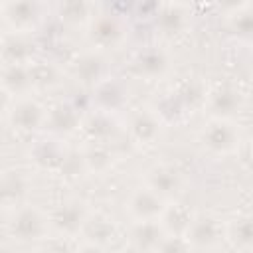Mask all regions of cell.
Instances as JSON below:
<instances>
[{"mask_svg": "<svg viewBox=\"0 0 253 253\" xmlns=\"http://www.w3.org/2000/svg\"><path fill=\"white\" fill-rule=\"evenodd\" d=\"M6 229H8V235L16 243H38V241H43L47 235H51L49 213L43 211L36 204L24 202V204L8 210Z\"/></svg>", "mask_w": 253, "mask_h": 253, "instance_id": "1", "label": "cell"}, {"mask_svg": "<svg viewBox=\"0 0 253 253\" xmlns=\"http://www.w3.org/2000/svg\"><path fill=\"white\" fill-rule=\"evenodd\" d=\"M128 34H130V28L126 18L113 12H99L91 22V26L85 30L89 49L101 51L105 55L109 51L121 49L126 43Z\"/></svg>", "mask_w": 253, "mask_h": 253, "instance_id": "2", "label": "cell"}, {"mask_svg": "<svg viewBox=\"0 0 253 253\" xmlns=\"http://www.w3.org/2000/svg\"><path fill=\"white\" fill-rule=\"evenodd\" d=\"M91 215H93V210L89 208V204L83 198H75V196L65 198L49 211L51 233H55L63 239L83 237Z\"/></svg>", "mask_w": 253, "mask_h": 253, "instance_id": "3", "label": "cell"}, {"mask_svg": "<svg viewBox=\"0 0 253 253\" xmlns=\"http://www.w3.org/2000/svg\"><path fill=\"white\" fill-rule=\"evenodd\" d=\"M243 130L235 119H208L200 130V142L210 154L229 156L241 146Z\"/></svg>", "mask_w": 253, "mask_h": 253, "instance_id": "4", "label": "cell"}, {"mask_svg": "<svg viewBox=\"0 0 253 253\" xmlns=\"http://www.w3.org/2000/svg\"><path fill=\"white\" fill-rule=\"evenodd\" d=\"M47 10L49 8L43 2H30V0L2 2L0 14H2L4 28L8 30L6 34H14V36L34 34L42 26Z\"/></svg>", "mask_w": 253, "mask_h": 253, "instance_id": "5", "label": "cell"}, {"mask_svg": "<svg viewBox=\"0 0 253 253\" xmlns=\"http://www.w3.org/2000/svg\"><path fill=\"white\" fill-rule=\"evenodd\" d=\"M8 123L18 132H38L45 128L47 123V107L40 103L34 95L12 99V103L6 107Z\"/></svg>", "mask_w": 253, "mask_h": 253, "instance_id": "6", "label": "cell"}, {"mask_svg": "<svg viewBox=\"0 0 253 253\" xmlns=\"http://www.w3.org/2000/svg\"><path fill=\"white\" fill-rule=\"evenodd\" d=\"M142 184L164 200L178 202V198L186 190V174L170 162H156L144 172Z\"/></svg>", "mask_w": 253, "mask_h": 253, "instance_id": "7", "label": "cell"}, {"mask_svg": "<svg viewBox=\"0 0 253 253\" xmlns=\"http://www.w3.org/2000/svg\"><path fill=\"white\" fill-rule=\"evenodd\" d=\"M172 202L164 200L148 186L134 188L125 200V211L132 221H162Z\"/></svg>", "mask_w": 253, "mask_h": 253, "instance_id": "8", "label": "cell"}, {"mask_svg": "<svg viewBox=\"0 0 253 253\" xmlns=\"http://www.w3.org/2000/svg\"><path fill=\"white\" fill-rule=\"evenodd\" d=\"M245 107V93L229 83L208 89L204 99V111L210 119H235Z\"/></svg>", "mask_w": 253, "mask_h": 253, "instance_id": "9", "label": "cell"}, {"mask_svg": "<svg viewBox=\"0 0 253 253\" xmlns=\"http://www.w3.org/2000/svg\"><path fill=\"white\" fill-rule=\"evenodd\" d=\"M130 71L138 79L160 81L172 71V55L164 47L148 45L134 53V57L130 59Z\"/></svg>", "mask_w": 253, "mask_h": 253, "instance_id": "10", "label": "cell"}, {"mask_svg": "<svg viewBox=\"0 0 253 253\" xmlns=\"http://www.w3.org/2000/svg\"><path fill=\"white\" fill-rule=\"evenodd\" d=\"M69 75L83 87L95 89L97 85H101L105 79L111 77L107 55L101 51H95V49L77 53L69 61Z\"/></svg>", "mask_w": 253, "mask_h": 253, "instance_id": "11", "label": "cell"}, {"mask_svg": "<svg viewBox=\"0 0 253 253\" xmlns=\"http://www.w3.org/2000/svg\"><path fill=\"white\" fill-rule=\"evenodd\" d=\"M125 126H126L130 140L136 146H152V144H156V140L162 134L164 121L160 119V115L154 109L140 107L126 115Z\"/></svg>", "mask_w": 253, "mask_h": 253, "instance_id": "12", "label": "cell"}, {"mask_svg": "<svg viewBox=\"0 0 253 253\" xmlns=\"http://www.w3.org/2000/svg\"><path fill=\"white\" fill-rule=\"evenodd\" d=\"M184 237L192 249H213L225 241V221L213 213H194Z\"/></svg>", "mask_w": 253, "mask_h": 253, "instance_id": "13", "label": "cell"}, {"mask_svg": "<svg viewBox=\"0 0 253 253\" xmlns=\"http://www.w3.org/2000/svg\"><path fill=\"white\" fill-rule=\"evenodd\" d=\"M192 6L184 2L158 4L154 14V26L164 38H180L192 28Z\"/></svg>", "mask_w": 253, "mask_h": 253, "instance_id": "14", "label": "cell"}, {"mask_svg": "<svg viewBox=\"0 0 253 253\" xmlns=\"http://www.w3.org/2000/svg\"><path fill=\"white\" fill-rule=\"evenodd\" d=\"M83 115L79 109L67 101H59L51 107H47V123L45 130H49L53 136H69L83 126Z\"/></svg>", "mask_w": 253, "mask_h": 253, "instance_id": "15", "label": "cell"}, {"mask_svg": "<svg viewBox=\"0 0 253 253\" xmlns=\"http://www.w3.org/2000/svg\"><path fill=\"white\" fill-rule=\"evenodd\" d=\"M32 158L43 170H61L67 162H71L77 156H73V152L67 148V144L61 136H51V138L38 140Z\"/></svg>", "mask_w": 253, "mask_h": 253, "instance_id": "16", "label": "cell"}, {"mask_svg": "<svg viewBox=\"0 0 253 253\" xmlns=\"http://www.w3.org/2000/svg\"><path fill=\"white\" fill-rule=\"evenodd\" d=\"M2 89L10 99L30 97L36 91L32 63L2 65Z\"/></svg>", "mask_w": 253, "mask_h": 253, "instance_id": "17", "label": "cell"}, {"mask_svg": "<svg viewBox=\"0 0 253 253\" xmlns=\"http://www.w3.org/2000/svg\"><path fill=\"white\" fill-rule=\"evenodd\" d=\"M93 91H95V95H93L95 109H99V111H105V113L115 115L117 111H121L123 107H126L128 89H126V85H125L121 79H117V77L105 79V81H103L101 85H97Z\"/></svg>", "mask_w": 253, "mask_h": 253, "instance_id": "18", "label": "cell"}, {"mask_svg": "<svg viewBox=\"0 0 253 253\" xmlns=\"http://www.w3.org/2000/svg\"><path fill=\"white\" fill-rule=\"evenodd\" d=\"M166 233L162 221H132L128 241L136 253H156Z\"/></svg>", "mask_w": 253, "mask_h": 253, "instance_id": "19", "label": "cell"}, {"mask_svg": "<svg viewBox=\"0 0 253 253\" xmlns=\"http://www.w3.org/2000/svg\"><path fill=\"white\" fill-rule=\"evenodd\" d=\"M97 14H99L97 12V4L85 2V0H71V2L55 4V16L67 28H83V30H87Z\"/></svg>", "mask_w": 253, "mask_h": 253, "instance_id": "20", "label": "cell"}, {"mask_svg": "<svg viewBox=\"0 0 253 253\" xmlns=\"http://www.w3.org/2000/svg\"><path fill=\"white\" fill-rule=\"evenodd\" d=\"M225 241L241 253H253V211L225 219Z\"/></svg>", "mask_w": 253, "mask_h": 253, "instance_id": "21", "label": "cell"}, {"mask_svg": "<svg viewBox=\"0 0 253 253\" xmlns=\"http://www.w3.org/2000/svg\"><path fill=\"white\" fill-rule=\"evenodd\" d=\"M79 154H81L83 170L91 172V174H105L117 162L115 152L109 146V142H91V140H87V144L81 148Z\"/></svg>", "mask_w": 253, "mask_h": 253, "instance_id": "22", "label": "cell"}, {"mask_svg": "<svg viewBox=\"0 0 253 253\" xmlns=\"http://www.w3.org/2000/svg\"><path fill=\"white\" fill-rule=\"evenodd\" d=\"M30 188V178L20 168H8L2 176V204L6 210H12L26 202Z\"/></svg>", "mask_w": 253, "mask_h": 253, "instance_id": "23", "label": "cell"}, {"mask_svg": "<svg viewBox=\"0 0 253 253\" xmlns=\"http://www.w3.org/2000/svg\"><path fill=\"white\" fill-rule=\"evenodd\" d=\"M81 130L87 134V140L91 142H109V138H113L117 132L115 115L95 109L91 115L83 119Z\"/></svg>", "mask_w": 253, "mask_h": 253, "instance_id": "24", "label": "cell"}, {"mask_svg": "<svg viewBox=\"0 0 253 253\" xmlns=\"http://www.w3.org/2000/svg\"><path fill=\"white\" fill-rule=\"evenodd\" d=\"M225 24L233 38L245 43H253V4L251 2L229 8L225 16Z\"/></svg>", "mask_w": 253, "mask_h": 253, "instance_id": "25", "label": "cell"}, {"mask_svg": "<svg viewBox=\"0 0 253 253\" xmlns=\"http://www.w3.org/2000/svg\"><path fill=\"white\" fill-rule=\"evenodd\" d=\"M2 65H20L36 61V47L28 42V36L6 34L2 45Z\"/></svg>", "mask_w": 253, "mask_h": 253, "instance_id": "26", "label": "cell"}, {"mask_svg": "<svg viewBox=\"0 0 253 253\" xmlns=\"http://www.w3.org/2000/svg\"><path fill=\"white\" fill-rule=\"evenodd\" d=\"M156 253H192V245L184 235L166 233V237L158 245Z\"/></svg>", "mask_w": 253, "mask_h": 253, "instance_id": "27", "label": "cell"}, {"mask_svg": "<svg viewBox=\"0 0 253 253\" xmlns=\"http://www.w3.org/2000/svg\"><path fill=\"white\" fill-rule=\"evenodd\" d=\"M75 253H109V251H107L105 245H99V243H93V241L83 239V241L79 243V247H77Z\"/></svg>", "mask_w": 253, "mask_h": 253, "instance_id": "28", "label": "cell"}]
</instances>
